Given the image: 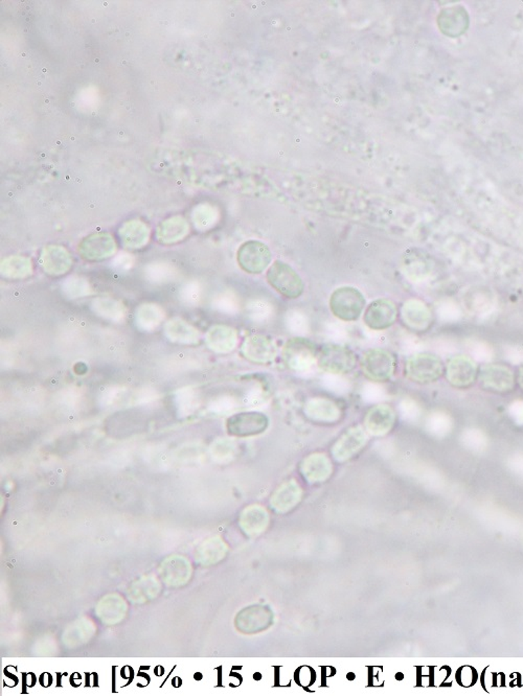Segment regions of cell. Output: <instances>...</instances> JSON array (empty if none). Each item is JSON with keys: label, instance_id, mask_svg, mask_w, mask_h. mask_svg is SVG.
<instances>
[{"label": "cell", "instance_id": "cell-4", "mask_svg": "<svg viewBox=\"0 0 523 696\" xmlns=\"http://www.w3.org/2000/svg\"><path fill=\"white\" fill-rule=\"evenodd\" d=\"M354 354L348 348L336 344H329L321 349L318 365L328 374H343L355 367Z\"/></svg>", "mask_w": 523, "mask_h": 696}, {"label": "cell", "instance_id": "cell-15", "mask_svg": "<svg viewBox=\"0 0 523 696\" xmlns=\"http://www.w3.org/2000/svg\"><path fill=\"white\" fill-rule=\"evenodd\" d=\"M477 367L471 360L460 357L451 360L448 365V379L451 384L466 387L474 381Z\"/></svg>", "mask_w": 523, "mask_h": 696}, {"label": "cell", "instance_id": "cell-13", "mask_svg": "<svg viewBox=\"0 0 523 696\" xmlns=\"http://www.w3.org/2000/svg\"><path fill=\"white\" fill-rule=\"evenodd\" d=\"M394 423V411L387 406H377L366 415V430L372 435H384L391 429Z\"/></svg>", "mask_w": 523, "mask_h": 696}, {"label": "cell", "instance_id": "cell-28", "mask_svg": "<svg viewBox=\"0 0 523 696\" xmlns=\"http://www.w3.org/2000/svg\"><path fill=\"white\" fill-rule=\"evenodd\" d=\"M1 272L6 277L24 278L32 272V263L26 257H10L3 261Z\"/></svg>", "mask_w": 523, "mask_h": 696}, {"label": "cell", "instance_id": "cell-23", "mask_svg": "<svg viewBox=\"0 0 523 696\" xmlns=\"http://www.w3.org/2000/svg\"><path fill=\"white\" fill-rule=\"evenodd\" d=\"M137 323L139 329L146 331L155 329L164 318V312L157 304H145L137 311Z\"/></svg>", "mask_w": 523, "mask_h": 696}, {"label": "cell", "instance_id": "cell-29", "mask_svg": "<svg viewBox=\"0 0 523 696\" xmlns=\"http://www.w3.org/2000/svg\"><path fill=\"white\" fill-rule=\"evenodd\" d=\"M402 268L405 275L413 281H422L428 274L427 261L415 255L403 257Z\"/></svg>", "mask_w": 523, "mask_h": 696}, {"label": "cell", "instance_id": "cell-22", "mask_svg": "<svg viewBox=\"0 0 523 696\" xmlns=\"http://www.w3.org/2000/svg\"><path fill=\"white\" fill-rule=\"evenodd\" d=\"M166 333L171 341L179 343L194 344L199 341V331L185 321L171 320L166 325Z\"/></svg>", "mask_w": 523, "mask_h": 696}, {"label": "cell", "instance_id": "cell-3", "mask_svg": "<svg viewBox=\"0 0 523 696\" xmlns=\"http://www.w3.org/2000/svg\"><path fill=\"white\" fill-rule=\"evenodd\" d=\"M315 346L312 342L302 337L289 340L283 348V357L291 369L306 372L315 363Z\"/></svg>", "mask_w": 523, "mask_h": 696}, {"label": "cell", "instance_id": "cell-49", "mask_svg": "<svg viewBox=\"0 0 523 696\" xmlns=\"http://www.w3.org/2000/svg\"><path fill=\"white\" fill-rule=\"evenodd\" d=\"M520 385H521V387H522V388H523V369H522V370H521V374H520Z\"/></svg>", "mask_w": 523, "mask_h": 696}, {"label": "cell", "instance_id": "cell-12", "mask_svg": "<svg viewBox=\"0 0 523 696\" xmlns=\"http://www.w3.org/2000/svg\"><path fill=\"white\" fill-rule=\"evenodd\" d=\"M305 413L309 419L321 423H333L341 417V410L329 399L315 397L307 401Z\"/></svg>", "mask_w": 523, "mask_h": 696}, {"label": "cell", "instance_id": "cell-32", "mask_svg": "<svg viewBox=\"0 0 523 696\" xmlns=\"http://www.w3.org/2000/svg\"><path fill=\"white\" fill-rule=\"evenodd\" d=\"M213 308L223 314L234 315L240 310V302L234 292H222L214 298Z\"/></svg>", "mask_w": 523, "mask_h": 696}, {"label": "cell", "instance_id": "cell-37", "mask_svg": "<svg viewBox=\"0 0 523 696\" xmlns=\"http://www.w3.org/2000/svg\"><path fill=\"white\" fill-rule=\"evenodd\" d=\"M362 399L366 403H380L387 399V392L382 385L370 382L364 384L361 391Z\"/></svg>", "mask_w": 523, "mask_h": 696}, {"label": "cell", "instance_id": "cell-6", "mask_svg": "<svg viewBox=\"0 0 523 696\" xmlns=\"http://www.w3.org/2000/svg\"><path fill=\"white\" fill-rule=\"evenodd\" d=\"M271 261V252L266 245L259 242L245 243L238 251V263L247 273L259 274Z\"/></svg>", "mask_w": 523, "mask_h": 696}, {"label": "cell", "instance_id": "cell-2", "mask_svg": "<svg viewBox=\"0 0 523 696\" xmlns=\"http://www.w3.org/2000/svg\"><path fill=\"white\" fill-rule=\"evenodd\" d=\"M364 306H366L364 296L355 288H339L335 290L331 296V311L341 320H357L363 311Z\"/></svg>", "mask_w": 523, "mask_h": 696}, {"label": "cell", "instance_id": "cell-36", "mask_svg": "<svg viewBox=\"0 0 523 696\" xmlns=\"http://www.w3.org/2000/svg\"><path fill=\"white\" fill-rule=\"evenodd\" d=\"M438 319L443 322H456L462 317V311L452 300H445L438 306Z\"/></svg>", "mask_w": 523, "mask_h": 696}, {"label": "cell", "instance_id": "cell-24", "mask_svg": "<svg viewBox=\"0 0 523 696\" xmlns=\"http://www.w3.org/2000/svg\"><path fill=\"white\" fill-rule=\"evenodd\" d=\"M241 524L247 532L257 534L266 528L268 514L261 506H251L243 512Z\"/></svg>", "mask_w": 523, "mask_h": 696}, {"label": "cell", "instance_id": "cell-46", "mask_svg": "<svg viewBox=\"0 0 523 696\" xmlns=\"http://www.w3.org/2000/svg\"><path fill=\"white\" fill-rule=\"evenodd\" d=\"M401 340H402V341H401V347H402V349L405 351V353H415V351L421 349V342H420V340L418 339V338L413 337V336H403L402 339Z\"/></svg>", "mask_w": 523, "mask_h": 696}, {"label": "cell", "instance_id": "cell-5", "mask_svg": "<svg viewBox=\"0 0 523 696\" xmlns=\"http://www.w3.org/2000/svg\"><path fill=\"white\" fill-rule=\"evenodd\" d=\"M268 425V419L264 414L245 412L230 416L228 419L226 428L230 435L237 437H250L266 431Z\"/></svg>", "mask_w": 523, "mask_h": 696}, {"label": "cell", "instance_id": "cell-31", "mask_svg": "<svg viewBox=\"0 0 523 696\" xmlns=\"http://www.w3.org/2000/svg\"><path fill=\"white\" fill-rule=\"evenodd\" d=\"M286 327L288 331L298 337H302L307 335L310 331L308 317L298 310H291L287 312L285 318Z\"/></svg>", "mask_w": 523, "mask_h": 696}, {"label": "cell", "instance_id": "cell-19", "mask_svg": "<svg viewBox=\"0 0 523 696\" xmlns=\"http://www.w3.org/2000/svg\"><path fill=\"white\" fill-rule=\"evenodd\" d=\"M481 380H483L485 387L492 389V390L499 391V392L511 390L514 385V380H513L510 370L506 367H500V366L486 367L483 370Z\"/></svg>", "mask_w": 523, "mask_h": 696}, {"label": "cell", "instance_id": "cell-38", "mask_svg": "<svg viewBox=\"0 0 523 696\" xmlns=\"http://www.w3.org/2000/svg\"><path fill=\"white\" fill-rule=\"evenodd\" d=\"M269 397L266 391L261 385H255L251 387L250 390L246 393L244 401L249 408H261L266 405Z\"/></svg>", "mask_w": 523, "mask_h": 696}, {"label": "cell", "instance_id": "cell-21", "mask_svg": "<svg viewBox=\"0 0 523 696\" xmlns=\"http://www.w3.org/2000/svg\"><path fill=\"white\" fill-rule=\"evenodd\" d=\"M146 279L155 285H164L174 281L179 276V270L173 263L154 261L145 268Z\"/></svg>", "mask_w": 523, "mask_h": 696}, {"label": "cell", "instance_id": "cell-1", "mask_svg": "<svg viewBox=\"0 0 523 696\" xmlns=\"http://www.w3.org/2000/svg\"><path fill=\"white\" fill-rule=\"evenodd\" d=\"M267 281L273 289L286 297H300L304 291V283L298 273L288 263L275 261L267 272Z\"/></svg>", "mask_w": 523, "mask_h": 696}, {"label": "cell", "instance_id": "cell-40", "mask_svg": "<svg viewBox=\"0 0 523 696\" xmlns=\"http://www.w3.org/2000/svg\"><path fill=\"white\" fill-rule=\"evenodd\" d=\"M468 348L471 355L477 361L489 362L493 358V349L485 342L471 341Z\"/></svg>", "mask_w": 523, "mask_h": 696}, {"label": "cell", "instance_id": "cell-9", "mask_svg": "<svg viewBox=\"0 0 523 696\" xmlns=\"http://www.w3.org/2000/svg\"><path fill=\"white\" fill-rule=\"evenodd\" d=\"M407 374L415 382H432L442 374V364L434 356L415 355L407 362Z\"/></svg>", "mask_w": 523, "mask_h": 696}, {"label": "cell", "instance_id": "cell-45", "mask_svg": "<svg viewBox=\"0 0 523 696\" xmlns=\"http://www.w3.org/2000/svg\"><path fill=\"white\" fill-rule=\"evenodd\" d=\"M508 414H510L511 419H513L517 426H521L523 427V401L522 399H517V401H513L511 403L510 407H508Z\"/></svg>", "mask_w": 523, "mask_h": 696}, {"label": "cell", "instance_id": "cell-14", "mask_svg": "<svg viewBox=\"0 0 523 696\" xmlns=\"http://www.w3.org/2000/svg\"><path fill=\"white\" fill-rule=\"evenodd\" d=\"M209 347L217 353L225 354L234 351L238 343V335L232 327L217 325L212 327L207 335Z\"/></svg>", "mask_w": 523, "mask_h": 696}, {"label": "cell", "instance_id": "cell-44", "mask_svg": "<svg viewBox=\"0 0 523 696\" xmlns=\"http://www.w3.org/2000/svg\"><path fill=\"white\" fill-rule=\"evenodd\" d=\"M234 444L228 440H218L213 444V452H215L218 456L221 457V458H228V457H232L234 453Z\"/></svg>", "mask_w": 523, "mask_h": 696}, {"label": "cell", "instance_id": "cell-43", "mask_svg": "<svg viewBox=\"0 0 523 696\" xmlns=\"http://www.w3.org/2000/svg\"><path fill=\"white\" fill-rule=\"evenodd\" d=\"M133 263H135V257L132 255L121 253L113 259L112 268L117 273H125L132 268Z\"/></svg>", "mask_w": 523, "mask_h": 696}, {"label": "cell", "instance_id": "cell-30", "mask_svg": "<svg viewBox=\"0 0 523 696\" xmlns=\"http://www.w3.org/2000/svg\"><path fill=\"white\" fill-rule=\"evenodd\" d=\"M62 291L71 299H76V298L90 295L92 288H90L88 281L84 279L83 277L71 276L62 285Z\"/></svg>", "mask_w": 523, "mask_h": 696}, {"label": "cell", "instance_id": "cell-8", "mask_svg": "<svg viewBox=\"0 0 523 696\" xmlns=\"http://www.w3.org/2000/svg\"><path fill=\"white\" fill-rule=\"evenodd\" d=\"M242 353L246 359L253 363L266 364L273 361L277 349L273 340L265 336L251 335L245 339Z\"/></svg>", "mask_w": 523, "mask_h": 696}, {"label": "cell", "instance_id": "cell-41", "mask_svg": "<svg viewBox=\"0 0 523 696\" xmlns=\"http://www.w3.org/2000/svg\"><path fill=\"white\" fill-rule=\"evenodd\" d=\"M325 335L328 336L329 339L335 342L345 341L349 337L347 327L343 323L335 322V321L327 322V324L325 325Z\"/></svg>", "mask_w": 523, "mask_h": 696}, {"label": "cell", "instance_id": "cell-33", "mask_svg": "<svg viewBox=\"0 0 523 696\" xmlns=\"http://www.w3.org/2000/svg\"><path fill=\"white\" fill-rule=\"evenodd\" d=\"M321 386L325 390L330 391L337 395L347 394L351 389V384L345 376L341 374H328V372L323 374L321 378Z\"/></svg>", "mask_w": 523, "mask_h": 696}, {"label": "cell", "instance_id": "cell-34", "mask_svg": "<svg viewBox=\"0 0 523 696\" xmlns=\"http://www.w3.org/2000/svg\"><path fill=\"white\" fill-rule=\"evenodd\" d=\"M179 297L187 306H198L203 297V285L197 281H189L181 288Z\"/></svg>", "mask_w": 523, "mask_h": 696}, {"label": "cell", "instance_id": "cell-17", "mask_svg": "<svg viewBox=\"0 0 523 696\" xmlns=\"http://www.w3.org/2000/svg\"><path fill=\"white\" fill-rule=\"evenodd\" d=\"M302 497V489L295 481L286 482L275 491L273 497L271 498V505L275 510L280 512H287L291 510Z\"/></svg>", "mask_w": 523, "mask_h": 696}, {"label": "cell", "instance_id": "cell-18", "mask_svg": "<svg viewBox=\"0 0 523 696\" xmlns=\"http://www.w3.org/2000/svg\"><path fill=\"white\" fill-rule=\"evenodd\" d=\"M73 263V259L69 256L67 251L60 247H51V249H45L44 254L42 255V266L45 271L49 272L51 275H61L69 271Z\"/></svg>", "mask_w": 523, "mask_h": 696}, {"label": "cell", "instance_id": "cell-20", "mask_svg": "<svg viewBox=\"0 0 523 696\" xmlns=\"http://www.w3.org/2000/svg\"><path fill=\"white\" fill-rule=\"evenodd\" d=\"M402 318L409 327L418 331L427 329L431 316L425 304L417 300H409L403 306Z\"/></svg>", "mask_w": 523, "mask_h": 696}, {"label": "cell", "instance_id": "cell-7", "mask_svg": "<svg viewBox=\"0 0 523 696\" xmlns=\"http://www.w3.org/2000/svg\"><path fill=\"white\" fill-rule=\"evenodd\" d=\"M361 367L370 380L381 382L388 380L394 374L395 360L388 351L370 349L362 357Z\"/></svg>", "mask_w": 523, "mask_h": 696}, {"label": "cell", "instance_id": "cell-10", "mask_svg": "<svg viewBox=\"0 0 523 696\" xmlns=\"http://www.w3.org/2000/svg\"><path fill=\"white\" fill-rule=\"evenodd\" d=\"M396 317L397 308L393 302L378 299L366 308L364 322L372 331H381L393 325Z\"/></svg>", "mask_w": 523, "mask_h": 696}, {"label": "cell", "instance_id": "cell-42", "mask_svg": "<svg viewBox=\"0 0 523 696\" xmlns=\"http://www.w3.org/2000/svg\"><path fill=\"white\" fill-rule=\"evenodd\" d=\"M238 408V403L232 397H221L212 403L211 409L218 414L230 413Z\"/></svg>", "mask_w": 523, "mask_h": 696}, {"label": "cell", "instance_id": "cell-25", "mask_svg": "<svg viewBox=\"0 0 523 696\" xmlns=\"http://www.w3.org/2000/svg\"><path fill=\"white\" fill-rule=\"evenodd\" d=\"M92 308L98 316L115 322L123 321L126 317V308L123 304L111 298H98L94 300Z\"/></svg>", "mask_w": 523, "mask_h": 696}, {"label": "cell", "instance_id": "cell-11", "mask_svg": "<svg viewBox=\"0 0 523 696\" xmlns=\"http://www.w3.org/2000/svg\"><path fill=\"white\" fill-rule=\"evenodd\" d=\"M368 436L360 427L348 430L333 448V455L339 461L347 460L355 455L366 444Z\"/></svg>", "mask_w": 523, "mask_h": 696}, {"label": "cell", "instance_id": "cell-16", "mask_svg": "<svg viewBox=\"0 0 523 696\" xmlns=\"http://www.w3.org/2000/svg\"><path fill=\"white\" fill-rule=\"evenodd\" d=\"M302 471L305 478L310 482L323 481L330 476L332 465L325 455L314 454L305 459Z\"/></svg>", "mask_w": 523, "mask_h": 696}, {"label": "cell", "instance_id": "cell-48", "mask_svg": "<svg viewBox=\"0 0 523 696\" xmlns=\"http://www.w3.org/2000/svg\"><path fill=\"white\" fill-rule=\"evenodd\" d=\"M455 345L448 340L438 339L434 343V349L440 355H449L455 351Z\"/></svg>", "mask_w": 523, "mask_h": 696}, {"label": "cell", "instance_id": "cell-35", "mask_svg": "<svg viewBox=\"0 0 523 696\" xmlns=\"http://www.w3.org/2000/svg\"><path fill=\"white\" fill-rule=\"evenodd\" d=\"M399 412L401 417L409 423H417L422 416V409L417 401L413 399H404L399 403Z\"/></svg>", "mask_w": 523, "mask_h": 696}, {"label": "cell", "instance_id": "cell-39", "mask_svg": "<svg viewBox=\"0 0 523 696\" xmlns=\"http://www.w3.org/2000/svg\"><path fill=\"white\" fill-rule=\"evenodd\" d=\"M462 440L464 444L473 450H481L485 448L488 444L487 436L483 431L477 429H469L464 431L462 435Z\"/></svg>", "mask_w": 523, "mask_h": 696}, {"label": "cell", "instance_id": "cell-26", "mask_svg": "<svg viewBox=\"0 0 523 696\" xmlns=\"http://www.w3.org/2000/svg\"><path fill=\"white\" fill-rule=\"evenodd\" d=\"M247 317L257 324H266L275 316V306L266 299H253L247 304Z\"/></svg>", "mask_w": 523, "mask_h": 696}, {"label": "cell", "instance_id": "cell-27", "mask_svg": "<svg viewBox=\"0 0 523 696\" xmlns=\"http://www.w3.org/2000/svg\"><path fill=\"white\" fill-rule=\"evenodd\" d=\"M453 429V419L449 414L436 411L430 414L426 421V430L430 435L436 438H444Z\"/></svg>", "mask_w": 523, "mask_h": 696}, {"label": "cell", "instance_id": "cell-47", "mask_svg": "<svg viewBox=\"0 0 523 696\" xmlns=\"http://www.w3.org/2000/svg\"><path fill=\"white\" fill-rule=\"evenodd\" d=\"M506 359L513 364L522 363L523 348L519 346H510L506 348Z\"/></svg>", "mask_w": 523, "mask_h": 696}]
</instances>
